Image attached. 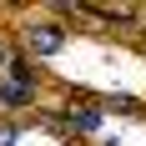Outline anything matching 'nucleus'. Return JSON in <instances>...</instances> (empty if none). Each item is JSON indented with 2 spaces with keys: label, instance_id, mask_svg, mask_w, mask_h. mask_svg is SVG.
<instances>
[{
  "label": "nucleus",
  "instance_id": "nucleus-1",
  "mask_svg": "<svg viewBox=\"0 0 146 146\" xmlns=\"http://www.w3.org/2000/svg\"><path fill=\"white\" fill-rule=\"evenodd\" d=\"M60 45H66V30L60 25H30L25 30V50H35V56H56Z\"/></svg>",
  "mask_w": 146,
  "mask_h": 146
},
{
  "label": "nucleus",
  "instance_id": "nucleus-2",
  "mask_svg": "<svg viewBox=\"0 0 146 146\" xmlns=\"http://www.w3.org/2000/svg\"><path fill=\"white\" fill-rule=\"evenodd\" d=\"M35 101V86L15 81V76H0V106H30Z\"/></svg>",
  "mask_w": 146,
  "mask_h": 146
},
{
  "label": "nucleus",
  "instance_id": "nucleus-3",
  "mask_svg": "<svg viewBox=\"0 0 146 146\" xmlns=\"http://www.w3.org/2000/svg\"><path fill=\"white\" fill-rule=\"evenodd\" d=\"M71 131H101V111H96V106H76L71 111Z\"/></svg>",
  "mask_w": 146,
  "mask_h": 146
},
{
  "label": "nucleus",
  "instance_id": "nucleus-4",
  "mask_svg": "<svg viewBox=\"0 0 146 146\" xmlns=\"http://www.w3.org/2000/svg\"><path fill=\"white\" fill-rule=\"evenodd\" d=\"M15 141H20V131H15L10 121H0V146H15Z\"/></svg>",
  "mask_w": 146,
  "mask_h": 146
},
{
  "label": "nucleus",
  "instance_id": "nucleus-5",
  "mask_svg": "<svg viewBox=\"0 0 146 146\" xmlns=\"http://www.w3.org/2000/svg\"><path fill=\"white\" fill-rule=\"evenodd\" d=\"M0 66H15V50H10V40H0Z\"/></svg>",
  "mask_w": 146,
  "mask_h": 146
},
{
  "label": "nucleus",
  "instance_id": "nucleus-6",
  "mask_svg": "<svg viewBox=\"0 0 146 146\" xmlns=\"http://www.w3.org/2000/svg\"><path fill=\"white\" fill-rule=\"evenodd\" d=\"M101 146H121V141H116V136H106V141H101Z\"/></svg>",
  "mask_w": 146,
  "mask_h": 146
}]
</instances>
